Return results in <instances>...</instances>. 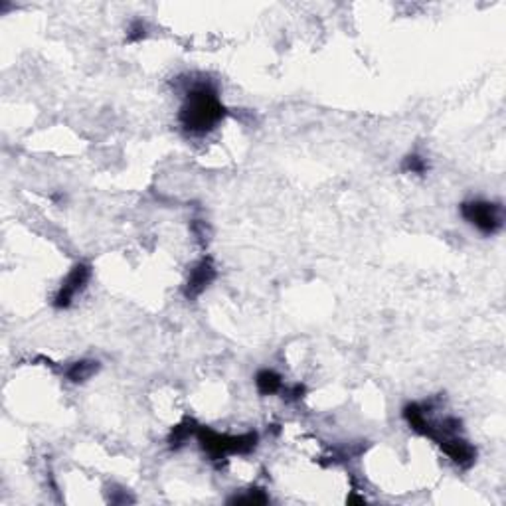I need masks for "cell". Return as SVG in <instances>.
Listing matches in <instances>:
<instances>
[{"label":"cell","instance_id":"3957f363","mask_svg":"<svg viewBox=\"0 0 506 506\" xmlns=\"http://www.w3.org/2000/svg\"><path fill=\"white\" fill-rule=\"evenodd\" d=\"M461 216L465 222L475 226L481 234L493 235L505 226V212L498 202L489 200H469L461 204Z\"/></svg>","mask_w":506,"mask_h":506},{"label":"cell","instance_id":"7a4b0ae2","mask_svg":"<svg viewBox=\"0 0 506 506\" xmlns=\"http://www.w3.org/2000/svg\"><path fill=\"white\" fill-rule=\"evenodd\" d=\"M196 439L202 451L212 459V461H220L226 459L228 455H247L251 453L258 441H260V435L255 432L242 433V435H228V433H218L206 427V425H198Z\"/></svg>","mask_w":506,"mask_h":506},{"label":"cell","instance_id":"ba28073f","mask_svg":"<svg viewBox=\"0 0 506 506\" xmlns=\"http://www.w3.org/2000/svg\"><path fill=\"white\" fill-rule=\"evenodd\" d=\"M255 386H258V392L261 395L279 394L283 390V378L275 370L265 368V370H260L255 374Z\"/></svg>","mask_w":506,"mask_h":506},{"label":"cell","instance_id":"8992f818","mask_svg":"<svg viewBox=\"0 0 506 506\" xmlns=\"http://www.w3.org/2000/svg\"><path fill=\"white\" fill-rule=\"evenodd\" d=\"M437 445L443 449L445 455L451 459L457 467H461V469H469V467L475 465V461H477V449L469 441L461 439L459 435L443 437L441 441H437Z\"/></svg>","mask_w":506,"mask_h":506},{"label":"cell","instance_id":"9c48e42d","mask_svg":"<svg viewBox=\"0 0 506 506\" xmlns=\"http://www.w3.org/2000/svg\"><path fill=\"white\" fill-rule=\"evenodd\" d=\"M198 432V425H196V421L194 420H190V418H186L184 421H180L178 425H174L173 427V432L168 433V447L171 449H180V447H184L186 441L192 437V435H196Z\"/></svg>","mask_w":506,"mask_h":506},{"label":"cell","instance_id":"4fadbf2b","mask_svg":"<svg viewBox=\"0 0 506 506\" xmlns=\"http://www.w3.org/2000/svg\"><path fill=\"white\" fill-rule=\"evenodd\" d=\"M281 392L287 395V400H301V397L305 395V386L295 384V386H291V388H283Z\"/></svg>","mask_w":506,"mask_h":506},{"label":"cell","instance_id":"52a82bcc","mask_svg":"<svg viewBox=\"0 0 506 506\" xmlns=\"http://www.w3.org/2000/svg\"><path fill=\"white\" fill-rule=\"evenodd\" d=\"M99 372L97 360H77L74 362L68 370H65V378L74 384H84L89 378H93Z\"/></svg>","mask_w":506,"mask_h":506},{"label":"cell","instance_id":"30bf717a","mask_svg":"<svg viewBox=\"0 0 506 506\" xmlns=\"http://www.w3.org/2000/svg\"><path fill=\"white\" fill-rule=\"evenodd\" d=\"M230 505H267L269 503V496L263 489H249L246 494H235L228 500Z\"/></svg>","mask_w":506,"mask_h":506},{"label":"cell","instance_id":"6da1fadb","mask_svg":"<svg viewBox=\"0 0 506 506\" xmlns=\"http://www.w3.org/2000/svg\"><path fill=\"white\" fill-rule=\"evenodd\" d=\"M226 115L218 91L210 84H198L186 95L180 107V127L188 135H206L216 129Z\"/></svg>","mask_w":506,"mask_h":506},{"label":"cell","instance_id":"277c9868","mask_svg":"<svg viewBox=\"0 0 506 506\" xmlns=\"http://www.w3.org/2000/svg\"><path fill=\"white\" fill-rule=\"evenodd\" d=\"M89 279H91V265L84 263V261L75 263L74 267H72V271L68 273V277L60 285L56 297H54V307L56 309H68V307H72L74 299L86 289Z\"/></svg>","mask_w":506,"mask_h":506},{"label":"cell","instance_id":"5b68a950","mask_svg":"<svg viewBox=\"0 0 506 506\" xmlns=\"http://www.w3.org/2000/svg\"><path fill=\"white\" fill-rule=\"evenodd\" d=\"M216 275H218V269H216V265H214L212 258H202V260L198 261L196 265L190 269V275H188V279H186L184 285L186 299H188V301L198 299V297L202 295V293L214 283Z\"/></svg>","mask_w":506,"mask_h":506},{"label":"cell","instance_id":"8fae6325","mask_svg":"<svg viewBox=\"0 0 506 506\" xmlns=\"http://www.w3.org/2000/svg\"><path fill=\"white\" fill-rule=\"evenodd\" d=\"M429 168L427 161L420 157V155H408L404 159V164H402V171L404 173H411V174H425Z\"/></svg>","mask_w":506,"mask_h":506},{"label":"cell","instance_id":"7c38bea8","mask_svg":"<svg viewBox=\"0 0 506 506\" xmlns=\"http://www.w3.org/2000/svg\"><path fill=\"white\" fill-rule=\"evenodd\" d=\"M147 36V26L145 22H141V20H136L131 24L129 28V42H136V40H143V38Z\"/></svg>","mask_w":506,"mask_h":506}]
</instances>
